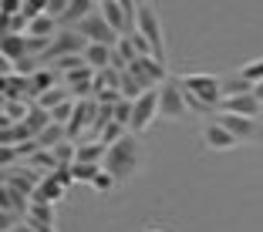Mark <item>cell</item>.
Instances as JSON below:
<instances>
[{"label": "cell", "mask_w": 263, "mask_h": 232, "mask_svg": "<svg viewBox=\"0 0 263 232\" xmlns=\"http://www.w3.org/2000/svg\"><path fill=\"white\" fill-rule=\"evenodd\" d=\"M182 91H186L189 108L196 111H209L223 104V77L219 74H186L182 77Z\"/></svg>", "instance_id": "cell-1"}, {"label": "cell", "mask_w": 263, "mask_h": 232, "mask_svg": "<svg viewBox=\"0 0 263 232\" xmlns=\"http://www.w3.org/2000/svg\"><path fill=\"white\" fill-rule=\"evenodd\" d=\"M139 162H142V145H139V135H125L118 145L108 148L105 155V172H108L115 182H128L135 172H139Z\"/></svg>", "instance_id": "cell-2"}, {"label": "cell", "mask_w": 263, "mask_h": 232, "mask_svg": "<svg viewBox=\"0 0 263 232\" xmlns=\"http://www.w3.org/2000/svg\"><path fill=\"white\" fill-rule=\"evenodd\" d=\"M98 10L118 37H132L139 31V4L135 0H105V4H98Z\"/></svg>", "instance_id": "cell-3"}, {"label": "cell", "mask_w": 263, "mask_h": 232, "mask_svg": "<svg viewBox=\"0 0 263 232\" xmlns=\"http://www.w3.org/2000/svg\"><path fill=\"white\" fill-rule=\"evenodd\" d=\"M142 37L152 44L155 57L159 61H165V34H162V20H159V14H155V7H148V4H139V31Z\"/></svg>", "instance_id": "cell-4"}, {"label": "cell", "mask_w": 263, "mask_h": 232, "mask_svg": "<svg viewBox=\"0 0 263 232\" xmlns=\"http://www.w3.org/2000/svg\"><path fill=\"white\" fill-rule=\"evenodd\" d=\"M128 71L135 74V81H139L145 91H159L162 85H169V68H165V61H159V57H139Z\"/></svg>", "instance_id": "cell-5"}, {"label": "cell", "mask_w": 263, "mask_h": 232, "mask_svg": "<svg viewBox=\"0 0 263 232\" xmlns=\"http://www.w3.org/2000/svg\"><path fill=\"white\" fill-rule=\"evenodd\" d=\"M88 51V40L81 37L78 31H68V27H61V34H58L54 40H51V51H47L44 57H41V64H51L61 61V57H71V54H85Z\"/></svg>", "instance_id": "cell-6"}, {"label": "cell", "mask_w": 263, "mask_h": 232, "mask_svg": "<svg viewBox=\"0 0 263 232\" xmlns=\"http://www.w3.org/2000/svg\"><path fill=\"white\" fill-rule=\"evenodd\" d=\"M74 31L81 34V37H85L88 44H105V47H115L118 40H122L115 31H111V24L105 20V17H101V10H95V14L88 17V20H81V24H78Z\"/></svg>", "instance_id": "cell-7"}, {"label": "cell", "mask_w": 263, "mask_h": 232, "mask_svg": "<svg viewBox=\"0 0 263 232\" xmlns=\"http://www.w3.org/2000/svg\"><path fill=\"white\" fill-rule=\"evenodd\" d=\"M189 111L186 91H182V81H169V85L159 88V115L162 118H182Z\"/></svg>", "instance_id": "cell-8"}, {"label": "cell", "mask_w": 263, "mask_h": 232, "mask_svg": "<svg viewBox=\"0 0 263 232\" xmlns=\"http://www.w3.org/2000/svg\"><path fill=\"white\" fill-rule=\"evenodd\" d=\"M155 118H159V91H145L139 101H135V111H132L128 132H132V135L145 132V128L155 121Z\"/></svg>", "instance_id": "cell-9"}, {"label": "cell", "mask_w": 263, "mask_h": 232, "mask_svg": "<svg viewBox=\"0 0 263 232\" xmlns=\"http://www.w3.org/2000/svg\"><path fill=\"white\" fill-rule=\"evenodd\" d=\"M41 182H44V175H41V172H34L27 162L17 165V168H4V185L21 188V192H24V195H31V199H34V192L41 188Z\"/></svg>", "instance_id": "cell-10"}, {"label": "cell", "mask_w": 263, "mask_h": 232, "mask_svg": "<svg viewBox=\"0 0 263 232\" xmlns=\"http://www.w3.org/2000/svg\"><path fill=\"white\" fill-rule=\"evenodd\" d=\"M219 111L223 115H240V118H260L263 115V104L253 98V94H240V98H223V104H219Z\"/></svg>", "instance_id": "cell-11"}, {"label": "cell", "mask_w": 263, "mask_h": 232, "mask_svg": "<svg viewBox=\"0 0 263 232\" xmlns=\"http://www.w3.org/2000/svg\"><path fill=\"white\" fill-rule=\"evenodd\" d=\"M202 141L209 145V152H230V148H236V138L226 132L216 118H209V121H206V128H202Z\"/></svg>", "instance_id": "cell-12"}, {"label": "cell", "mask_w": 263, "mask_h": 232, "mask_svg": "<svg viewBox=\"0 0 263 232\" xmlns=\"http://www.w3.org/2000/svg\"><path fill=\"white\" fill-rule=\"evenodd\" d=\"M216 121L223 124V128H226V132H230V135H233V138H236V141H250V138H253V135H256V121H253V118H240V115H223V111H219V115H216Z\"/></svg>", "instance_id": "cell-13"}, {"label": "cell", "mask_w": 263, "mask_h": 232, "mask_svg": "<svg viewBox=\"0 0 263 232\" xmlns=\"http://www.w3.org/2000/svg\"><path fill=\"white\" fill-rule=\"evenodd\" d=\"M95 10H98V4H91V0H68V10H64V17H61V27L74 31L78 24L88 20Z\"/></svg>", "instance_id": "cell-14"}, {"label": "cell", "mask_w": 263, "mask_h": 232, "mask_svg": "<svg viewBox=\"0 0 263 232\" xmlns=\"http://www.w3.org/2000/svg\"><path fill=\"white\" fill-rule=\"evenodd\" d=\"M0 54H4V61L7 64H21L27 54V37H21V34H4V40H0Z\"/></svg>", "instance_id": "cell-15"}, {"label": "cell", "mask_w": 263, "mask_h": 232, "mask_svg": "<svg viewBox=\"0 0 263 232\" xmlns=\"http://www.w3.org/2000/svg\"><path fill=\"white\" fill-rule=\"evenodd\" d=\"M0 141H4V148H21L27 141H34V132L27 124H4L0 121Z\"/></svg>", "instance_id": "cell-16"}, {"label": "cell", "mask_w": 263, "mask_h": 232, "mask_svg": "<svg viewBox=\"0 0 263 232\" xmlns=\"http://www.w3.org/2000/svg\"><path fill=\"white\" fill-rule=\"evenodd\" d=\"M31 195H24L21 188H14V185H4V205L0 209H7V212H17V216H24L27 219V212H31Z\"/></svg>", "instance_id": "cell-17"}, {"label": "cell", "mask_w": 263, "mask_h": 232, "mask_svg": "<svg viewBox=\"0 0 263 232\" xmlns=\"http://www.w3.org/2000/svg\"><path fill=\"white\" fill-rule=\"evenodd\" d=\"M111 54H115V47H105V44H88L85 51V61L88 68L98 74V71H108L111 68Z\"/></svg>", "instance_id": "cell-18"}, {"label": "cell", "mask_w": 263, "mask_h": 232, "mask_svg": "<svg viewBox=\"0 0 263 232\" xmlns=\"http://www.w3.org/2000/svg\"><path fill=\"white\" fill-rule=\"evenodd\" d=\"M64 192H68V185H61L54 175H47L44 182H41V188L34 192V199H31V202H47V205H54V202H61V199H64Z\"/></svg>", "instance_id": "cell-19"}, {"label": "cell", "mask_w": 263, "mask_h": 232, "mask_svg": "<svg viewBox=\"0 0 263 232\" xmlns=\"http://www.w3.org/2000/svg\"><path fill=\"white\" fill-rule=\"evenodd\" d=\"M105 155H108V148L101 145V141H81V145H78V158H74V162H81V165H101V168H105Z\"/></svg>", "instance_id": "cell-20"}, {"label": "cell", "mask_w": 263, "mask_h": 232, "mask_svg": "<svg viewBox=\"0 0 263 232\" xmlns=\"http://www.w3.org/2000/svg\"><path fill=\"white\" fill-rule=\"evenodd\" d=\"M58 20L54 17H37V20H31V27H27V37H44V40H54L58 37Z\"/></svg>", "instance_id": "cell-21"}, {"label": "cell", "mask_w": 263, "mask_h": 232, "mask_svg": "<svg viewBox=\"0 0 263 232\" xmlns=\"http://www.w3.org/2000/svg\"><path fill=\"white\" fill-rule=\"evenodd\" d=\"M64 141H68V128H61V124H51V128H44V132L37 135V145L44 148V152H54Z\"/></svg>", "instance_id": "cell-22"}, {"label": "cell", "mask_w": 263, "mask_h": 232, "mask_svg": "<svg viewBox=\"0 0 263 232\" xmlns=\"http://www.w3.org/2000/svg\"><path fill=\"white\" fill-rule=\"evenodd\" d=\"M223 94L226 98H240V94H253V85H250L247 77H240V71L233 77H223Z\"/></svg>", "instance_id": "cell-23"}, {"label": "cell", "mask_w": 263, "mask_h": 232, "mask_svg": "<svg viewBox=\"0 0 263 232\" xmlns=\"http://www.w3.org/2000/svg\"><path fill=\"white\" fill-rule=\"evenodd\" d=\"M27 219H34V222L51 225V229H54L58 212H54V205H47V202H34V205H31V212H27Z\"/></svg>", "instance_id": "cell-24"}, {"label": "cell", "mask_w": 263, "mask_h": 232, "mask_svg": "<svg viewBox=\"0 0 263 232\" xmlns=\"http://www.w3.org/2000/svg\"><path fill=\"white\" fill-rule=\"evenodd\" d=\"M24 124H27V128L34 132V138H37V135L44 132V128H51L54 121H51V111H44V108H37V104H34L31 115H27V121H24Z\"/></svg>", "instance_id": "cell-25"}, {"label": "cell", "mask_w": 263, "mask_h": 232, "mask_svg": "<svg viewBox=\"0 0 263 232\" xmlns=\"http://www.w3.org/2000/svg\"><path fill=\"white\" fill-rule=\"evenodd\" d=\"M122 94H125L128 101H139L142 94H145V88L135 81V74H132V71H122Z\"/></svg>", "instance_id": "cell-26"}, {"label": "cell", "mask_w": 263, "mask_h": 232, "mask_svg": "<svg viewBox=\"0 0 263 232\" xmlns=\"http://www.w3.org/2000/svg\"><path fill=\"white\" fill-rule=\"evenodd\" d=\"M71 175H74V182H88V185H91L95 178L101 175V165H81V162H74V165H71Z\"/></svg>", "instance_id": "cell-27"}, {"label": "cell", "mask_w": 263, "mask_h": 232, "mask_svg": "<svg viewBox=\"0 0 263 232\" xmlns=\"http://www.w3.org/2000/svg\"><path fill=\"white\" fill-rule=\"evenodd\" d=\"M51 68H54V71H64V74H71V68H74V71H85L88 61H85V54H71V57H61V61H54Z\"/></svg>", "instance_id": "cell-28"}, {"label": "cell", "mask_w": 263, "mask_h": 232, "mask_svg": "<svg viewBox=\"0 0 263 232\" xmlns=\"http://www.w3.org/2000/svg\"><path fill=\"white\" fill-rule=\"evenodd\" d=\"M115 54L122 57V61L128 64V68H132L135 61H139V51H135V44H132V37H122V40H118V44H115Z\"/></svg>", "instance_id": "cell-29"}, {"label": "cell", "mask_w": 263, "mask_h": 232, "mask_svg": "<svg viewBox=\"0 0 263 232\" xmlns=\"http://www.w3.org/2000/svg\"><path fill=\"white\" fill-rule=\"evenodd\" d=\"M240 77H247L250 85H260V81H263V57H256V61L243 64V68H240Z\"/></svg>", "instance_id": "cell-30"}, {"label": "cell", "mask_w": 263, "mask_h": 232, "mask_svg": "<svg viewBox=\"0 0 263 232\" xmlns=\"http://www.w3.org/2000/svg\"><path fill=\"white\" fill-rule=\"evenodd\" d=\"M74 104H78V101H68V104L54 108V111H51V121H54V124H61V128H68V124H71V118H74Z\"/></svg>", "instance_id": "cell-31"}, {"label": "cell", "mask_w": 263, "mask_h": 232, "mask_svg": "<svg viewBox=\"0 0 263 232\" xmlns=\"http://www.w3.org/2000/svg\"><path fill=\"white\" fill-rule=\"evenodd\" d=\"M132 111H135V101L122 98V101H118V104H115V121L128 128V124H132Z\"/></svg>", "instance_id": "cell-32"}, {"label": "cell", "mask_w": 263, "mask_h": 232, "mask_svg": "<svg viewBox=\"0 0 263 232\" xmlns=\"http://www.w3.org/2000/svg\"><path fill=\"white\" fill-rule=\"evenodd\" d=\"M115 185H118V182H115V178H111V175H108L105 168H101V175H98V178L91 182V188H95V192H101V195H108V192H111Z\"/></svg>", "instance_id": "cell-33"}, {"label": "cell", "mask_w": 263, "mask_h": 232, "mask_svg": "<svg viewBox=\"0 0 263 232\" xmlns=\"http://www.w3.org/2000/svg\"><path fill=\"white\" fill-rule=\"evenodd\" d=\"M253 98H256V101L263 104V81H260V85H253Z\"/></svg>", "instance_id": "cell-34"}, {"label": "cell", "mask_w": 263, "mask_h": 232, "mask_svg": "<svg viewBox=\"0 0 263 232\" xmlns=\"http://www.w3.org/2000/svg\"><path fill=\"white\" fill-rule=\"evenodd\" d=\"M145 232H162V229H145Z\"/></svg>", "instance_id": "cell-35"}, {"label": "cell", "mask_w": 263, "mask_h": 232, "mask_svg": "<svg viewBox=\"0 0 263 232\" xmlns=\"http://www.w3.org/2000/svg\"><path fill=\"white\" fill-rule=\"evenodd\" d=\"M260 118H263V115H260Z\"/></svg>", "instance_id": "cell-36"}]
</instances>
